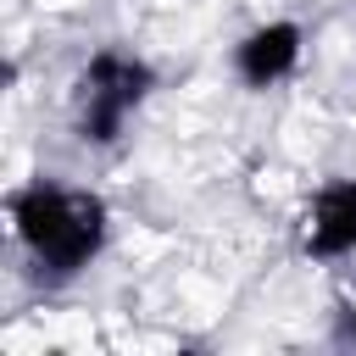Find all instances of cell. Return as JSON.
<instances>
[{"instance_id":"5","label":"cell","mask_w":356,"mask_h":356,"mask_svg":"<svg viewBox=\"0 0 356 356\" xmlns=\"http://www.w3.org/2000/svg\"><path fill=\"white\" fill-rule=\"evenodd\" d=\"M345 339H356V306H350V317H345Z\"/></svg>"},{"instance_id":"2","label":"cell","mask_w":356,"mask_h":356,"mask_svg":"<svg viewBox=\"0 0 356 356\" xmlns=\"http://www.w3.org/2000/svg\"><path fill=\"white\" fill-rule=\"evenodd\" d=\"M156 89V72L128 56V50H95L89 67L78 72V106H72V128L83 145H111L122 134V122L134 117V106Z\"/></svg>"},{"instance_id":"1","label":"cell","mask_w":356,"mask_h":356,"mask_svg":"<svg viewBox=\"0 0 356 356\" xmlns=\"http://www.w3.org/2000/svg\"><path fill=\"white\" fill-rule=\"evenodd\" d=\"M11 222L17 239L28 245V256L50 273V278H72L83 273L100 245H106V206L89 189H67L56 178H33L28 189L11 195Z\"/></svg>"},{"instance_id":"4","label":"cell","mask_w":356,"mask_h":356,"mask_svg":"<svg viewBox=\"0 0 356 356\" xmlns=\"http://www.w3.org/2000/svg\"><path fill=\"white\" fill-rule=\"evenodd\" d=\"M306 250L312 256H356V178H334L312 200L306 222Z\"/></svg>"},{"instance_id":"3","label":"cell","mask_w":356,"mask_h":356,"mask_svg":"<svg viewBox=\"0 0 356 356\" xmlns=\"http://www.w3.org/2000/svg\"><path fill=\"white\" fill-rule=\"evenodd\" d=\"M300 22H261V28H250L239 44H234V67H239V78L250 83V89H273V83H284L289 72H295V61H300Z\"/></svg>"}]
</instances>
